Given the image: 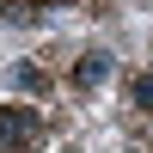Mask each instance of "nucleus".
<instances>
[{
  "label": "nucleus",
  "mask_w": 153,
  "mask_h": 153,
  "mask_svg": "<svg viewBox=\"0 0 153 153\" xmlns=\"http://www.w3.org/2000/svg\"><path fill=\"white\" fill-rule=\"evenodd\" d=\"M37 117L31 110H0V153H12V147H25V141H37Z\"/></svg>",
  "instance_id": "1"
},
{
  "label": "nucleus",
  "mask_w": 153,
  "mask_h": 153,
  "mask_svg": "<svg viewBox=\"0 0 153 153\" xmlns=\"http://www.w3.org/2000/svg\"><path fill=\"white\" fill-rule=\"evenodd\" d=\"M135 104H147V110H153V74H147V80H135Z\"/></svg>",
  "instance_id": "3"
},
{
  "label": "nucleus",
  "mask_w": 153,
  "mask_h": 153,
  "mask_svg": "<svg viewBox=\"0 0 153 153\" xmlns=\"http://www.w3.org/2000/svg\"><path fill=\"white\" fill-rule=\"evenodd\" d=\"M104 74H110V55H86L80 61V86H104Z\"/></svg>",
  "instance_id": "2"
}]
</instances>
